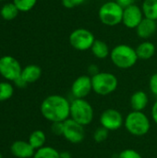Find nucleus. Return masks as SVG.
<instances>
[{
  "instance_id": "obj_1",
  "label": "nucleus",
  "mask_w": 157,
  "mask_h": 158,
  "mask_svg": "<svg viewBox=\"0 0 157 158\" xmlns=\"http://www.w3.org/2000/svg\"><path fill=\"white\" fill-rule=\"evenodd\" d=\"M41 113L48 121L64 122L70 117V102L59 94H52L41 104Z\"/></svg>"
},
{
  "instance_id": "obj_2",
  "label": "nucleus",
  "mask_w": 157,
  "mask_h": 158,
  "mask_svg": "<svg viewBox=\"0 0 157 158\" xmlns=\"http://www.w3.org/2000/svg\"><path fill=\"white\" fill-rule=\"evenodd\" d=\"M112 63L118 69H128L132 68L138 61L136 50L130 45L121 44L116 45L110 52Z\"/></svg>"
},
{
  "instance_id": "obj_3",
  "label": "nucleus",
  "mask_w": 157,
  "mask_h": 158,
  "mask_svg": "<svg viewBox=\"0 0 157 158\" xmlns=\"http://www.w3.org/2000/svg\"><path fill=\"white\" fill-rule=\"evenodd\" d=\"M124 126L128 132L135 137L146 135L151 129V121L143 111H131L124 120Z\"/></svg>"
},
{
  "instance_id": "obj_4",
  "label": "nucleus",
  "mask_w": 157,
  "mask_h": 158,
  "mask_svg": "<svg viewBox=\"0 0 157 158\" xmlns=\"http://www.w3.org/2000/svg\"><path fill=\"white\" fill-rule=\"evenodd\" d=\"M69 118L82 126H87L91 124L93 120V107L85 99H73L70 102Z\"/></svg>"
},
{
  "instance_id": "obj_5",
  "label": "nucleus",
  "mask_w": 157,
  "mask_h": 158,
  "mask_svg": "<svg viewBox=\"0 0 157 158\" xmlns=\"http://www.w3.org/2000/svg\"><path fill=\"white\" fill-rule=\"evenodd\" d=\"M93 91L101 96L113 94L118 86V80L116 75L110 72H98L92 77Z\"/></svg>"
},
{
  "instance_id": "obj_6",
  "label": "nucleus",
  "mask_w": 157,
  "mask_h": 158,
  "mask_svg": "<svg viewBox=\"0 0 157 158\" xmlns=\"http://www.w3.org/2000/svg\"><path fill=\"white\" fill-rule=\"evenodd\" d=\"M124 8L116 1H107L104 3L98 11L100 21L105 26L113 27L122 23Z\"/></svg>"
},
{
  "instance_id": "obj_7",
  "label": "nucleus",
  "mask_w": 157,
  "mask_h": 158,
  "mask_svg": "<svg viewBox=\"0 0 157 158\" xmlns=\"http://www.w3.org/2000/svg\"><path fill=\"white\" fill-rule=\"evenodd\" d=\"M70 45L78 51H86L91 49L95 38L93 33L85 28H78L69 35Z\"/></svg>"
},
{
  "instance_id": "obj_8",
  "label": "nucleus",
  "mask_w": 157,
  "mask_h": 158,
  "mask_svg": "<svg viewBox=\"0 0 157 158\" xmlns=\"http://www.w3.org/2000/svg\"><path fill=\"white\" fill-rule=\"evenodd\" d=\"M22 72L19 62L11 56H4L0 58V74L7 81H14Z\"/></svg>"
},
{
  "instance_id": "obj_9",
  "label": "nucleus",
  "mask_w": 157,
  "mask_h": 158,
  "mask_svg": "<svg viewBox=\"0 0 157 158\" xmlns=\"http://www.w3.org/2000/svg\"><path fill=\"white\" fill-rule=\"evenodd\" d=\"M124 118L122 114L114 108H107L100 115V125L109 131L119 130L124 125Z\"/></svg>"
},
{
  "instance_id": "obj_10",
  "label": "nucleus",
  "mask_w": 157,
  "mask_h": 158,
  "mask_svg": "<svg viewBox=\"0 0 157 158\" xmlns=\"http://www.w3.org/2000/svg\"><path fill=\"white\" fill-rule=\"evenodd\" d=\"M62 136L70 143L79 144L85 138L84 126L81 125L80 123L69 118L64 121V130Z\"/></svg>"
},
{
  "instance_id": "obj_11",
  "label": "nucleus",
  "mask_w": 157,
  "mask_h": 158,
  "mask_svg": "<svg viewBox=\"0 0 157 158\" xmlns=\"http://www.w3.org/2000/svg\"><path fill=\"white\" fill-rule=\"evenodd\" d=\"M70 91L74 99H85L93 91L92 77L89 75L79 76L72 82Z\"/></svg>"
},
{
  "instance_id": "obj_12",
  "label": "nucleus",
  "mask_w": 157,
  "mask_h": 158,
  "mask_svg": "<svg viewBox=\"0 0 157 158\" xmlns=\"http://www.w3.org/2000/svg\"><path fill=\"white\" fill-rule=\"evenodd\" d=\"M144 15L142 7L136 4L127 6L123 10L122 23L129 29H136L140 22L143 19Z\"/></svg>"
},
{
  "instance_id": "obj_13",
  "label": "nucleus",
  "mask_w": 157,
  "mask_h": 158,
  "mask_svg": "<svg viewBox=\"0 0 157 158\" xmlns=\"http://www.w3.org/2000/svg\"><path fill=\"white\" fill-rule=\"evenodd\" d=\"M10 151L14 156L18 158H31L33 156L35 149L30 144L29 142L16 141L12 143Z\"/></svg>"
},
{
  "instance_id": "obj_14",
  "label": "nucleus",
  "mask_w": 157,
  "mask_h": 158,
  "mask_svg": "<svg viewBox=\"0 0 157 158\" xmlns=\"http://www.w3.org/2000/svg\"><path fill=\"white\" fill-rule=\"evenodd\" d=\"M157 30L156 20L148 19V18H143V19L140 22V24L136 28V32L137 35L144 40L149 39L152 37Z\"/></svg>"
},
{
  "instance_id": "obj_15",
  "label": "nucleus",
  "mask_w": 157,
  "mask_h": 158,
  "mask_svg": "<svg viewBox=\"0 0 157 158\" xmlns=\"http://www.w3.org/2000/svg\"><path fill=\"white\" fill-rule=\"evenodd\" d=\"M130 104L133 111H143L149 104L148 94L144 91H137L130 96Z\"/></svg>"
},
{
  "instance_id": "obj_16",
  "label": "nucleus",
  "mask_w": 157,
  "mask_h": 158,
  "mask_svg": "<svg viewBox=\"0 0 157 158\" xmlns=\"http://www.w3.org/2000/svg\"><path fill=\"white\" fill-rule=\"evenodd\" d=\"M135 50H136V54L139 59L148 60L155 56L156 48H155V45L152 42L144 41L141 43Z\"/></svg>"
},
{
  "instance_id": "obj_17",
  "label": "nucleus",
  "mask_w": 157,
  "mask_h": 158,
  "mask_svg": "<svg viewBox=\"0 0 157 158\" xmlns=\"http://www.w3.org/2000/svg\"><path fill=\"white\" fill-rule=\"evenodd\" d=\"M42 75V69L37 65H29L22 69L21 77L27 83H32L35 82L40 79Z\"/></svg>"
},
{
  "instance_id": "obj_18",
  "label": "nucleus",
  "mask_w": 157,
  "mask_h": 158,
  "mask_svg": "<svg viewBox=\"0 0 157 158\" xmlns=\"http://www.w3.org/2000/svg\"><path fill=\"white\" fill-rule=\"evenodd\" d=\"M93 55L98 59H105L110 56L111 50L109 49L107 44L102 40H95L93 46L91 47Z\"/></svg>"
},
{
  "instance_id": "obj_19",
  "label": "nucleus",
  "mask_w": 157,
  "mask_h": 158,
  "mask_svg": "<svg viewBox=\"0 0 157 158\" xmlns=\"http://www.w3.org/2000/svg\"><path fill=\"white\" fill-rule=\"evenodd\" d=\"M28 142L35 150H38L44 146V143L46 142L45 133L41 130H36L31 133Z\"/></svg>"
},
{
  "instance_id": "obj_20",
  "label": "nucleus",
  "mask_w": 157,
  "mask_h": 158,
  "mask_svg": "<svg viewBox=\"0 0 157 158\" xmlns=\"http://www.w3.org/2000/svg\"><path fill=\"white\" fill-rule=\"evenodd\" d=\"M142 10L145 18L157 21V0H143Z\"/></svg>"
},
{
  "instance_id": "obj_21",
  "label": "nucleus",
  "mask_w": 157,
  "mask_h": 158,
  "mask_svg": "<svg viewBox=\"0 0 157 158\" xmlns=\"http://www.w3.org/2000/svg\"><path fill=\"white\" fill-rule=\"evenodd\" d=\"M32 158H60V152L51 146H43L35 151Z\"/></svg>"
},
{
  "instance_id": "obj_22",
  "label": "nucleus",
  "mask_w": 157,
  "mask_h": 158,
  "mask_svg": "<svg viewBox=\"0 0 157 158\" xmlns=\"http://www.w3.org/2000/svg\"><path fill=\"white\" fill-rule=\"evenodd\" d=\"M19 12V9L14 5V3H6L0 9V15L6 20L14 19L18 16Z\"/></svg>"
},
{
  "instance_id": "obj_23",
  "label": "nucleus",
  "mask_w": 157,
  "mask_h": 158,
  "mask_svg": "<svg viewBox=\"0 0 157 158\" xmlns=\"http://www.w3.org/2000/svg\"><path fill=\"white\" fill-rule=\"evenodd\" d=\"M14 88L7 81L0 82V102L8 100L13 95Z\"/></svg>"
},
{
  "instance_id": "obj_24",
  "label": "nucleus",
  "mask_w": 157,
  "mask_h": 158,
  "mask_svg": "<svg viewBox=\"0 0 157 158\" xmlns=\"http://www.w3.org/2000/svg\"><path fill=\"white\" fill-rule=\"evenodd\" d=\"M13 3L17 6L19 11L28 12L34 7L37 0H13Z\"/></svg>"
},
{
  "instance_id": "obj_25",
  "label": "nucleus",
  "mask_w": 157,
  "mask_h": 158,
  "mask_svg": "<svg viewBox=\"0 0 157 158\" xmlns=\"http://www.w3.org/2000/svg\"><path fill=\"white\" fill-rule=\"evenodd\" d=\"M108 135H109V131H107L104 127L100 126L99 128H97L93 131V139L96 143H104V142H105L107 140Z\"/></svg>"
},
{
  "instance_id": "obj_26",
  "label": "nucleus",
  "mask_w": 157,
  "mask_h": 158,
  "mask_svg": "<svg viewBox=\"0 0 157 158\" xmlns=\"http://www.w3.org/2000/svg\"><path fill=\"white\" fill-rule=\"evenodd\" d=\"M118 158H143V157L142 156V155H141L138 151H136V150H134V149H130V148H129V149H125V150L121 151V152L119 153V155H118Z\"/></svg>"
},
{
  "instance_id": "obj_27",
  "label": "nucleus",
  "mask_w": 157,
  "mask_h": 158,
  "mask_svg": "<svg viewBox=\"0 0 157 158\" xmlns=\"http://www.w3.org/2000/svg\"><path fill=\"white\" fill-rule=\"evenodd\" d=\"M64 130V122H53L51 126L52 132L56 136H62Z\"/></svg>"
},
{
  "instance_id": "obj_28",
  "label": "nucleus",
  "mask_w": 157,
  "mask_h": 158,
  "mask_svg": "<svg viewBox=\"0 0 157 158\" xmlns=\"http://www.w3.org/2000/svg\"><path fill=\"white\" fill-rule=\"evenodd\" d=\"M149 88L151 93L157 97V72L151 76L149 80Z\"/></svg>"
},
{
  "instance_id": "obj_29",
  "label": "nucleus",
  "mask_w": 157,
  "mask_h": 158,
  "mask_svg": "<svg viewBox=\"0 0 157 158\" xmlns=\"http://www.w3.org/2000/svg\"><path fill=\"white\" fill-rule=\"evenodd\" d=\"M85 0H62V5L66 8H74L80 5H81Z\"/></svg>"
},
{
  "instance_id": "obj_30",
  "label": "nucleus",
  "mask_w": 157,
  "mask_h": 158,
  "mask_svg": "<svg viewBox=\"0 0 157 158\" xmlns=\"http://www.w3.org/2000/svg\"><path fill=\"white\" fill-rule=\"evenodd\" d=\"M151 117H152L153 121L157 125V99L156 101L154 103L153 106H152V109H151Z\"/></svg>"
},
{
  "instance_id": "obj_31",
  "label": "nucleus",
  "mask_w": 157,
  "mask_h": 158,
  "mask_svg": "<svg viewBox=\"0 0 157 158\" xmlns=\"http://www.w3.org/2000/svg\"><path fill=\"white\" fill-rule=\"evenodd\" d=\"M98 72H100L99 71V69H98V67L96 66V65H90L89 67H88V73H89V76H91V77H93V76H94L95 74H97Z\"/></svg>"
},
{
  "instance_id": "obj_32",
  "label": "nucleus",
  "mask_w": 157,
  "mask_h": 158,
  "mask_svg": "<svg viewBox=\"0 0 157 158\" xmlns=\"http://www.w3.org/2000/svg\"><path fill=\"white\" fill-rule=\"evenodd\" d=\"M119 6H121L123 8L127 7V6H130V5H133L134 4V0H115Z\"/></svg>"
},
{
  "instance_id": "obj_33",
  "label": "nucleus",
  "mask_w": 157,
  "mask_h": 158,
  "mask_svg": "<svg viewBox=\"0 0 157 158\" xmlns=\"http://www.w3.org/2000/svg\"><path fill=\"white\" fill-rule=\"evenodd\" d=\"M14 83L16 84V86L17 87H19V88H24L28 83L22 79V77L21 76H19L18 79H16L15 81H14Z\"/></svg>"
},
{
  "instance_id": "obj_34",
  "label": "nucleus",
  "mask_w": 157,
  "mask_h": 158,
  "mask_svg": "<svg viewBox=\"0 0 157 158\" xmlns=\"http://www.w3.org/2000/svg\"><path fill=\"white\" fill-rule=\"evenodd\" d=\"M60 158H72V156L68 151H62L60 152Z\"/></svg>"
},
{
  "instance_id": "obj_35",
  "label": "nucleus",
  "mask_w": 157,
  "mask_h": 158,
  "mask_svg": "<svg viewBox=\"0 0 157 158\" xmlns=\"http://www.w3.org/2000/svg\"><path fill=\"white\" fill-rule=\"evenodd\" d=\"M0 158H3V156H2V155H1V153H0Z\"/></svg>"
},
{
  "instance_id": "obj_36",
  "label": "nucleus",
  "mask_w": 157,
  "mask_h": 158,
  "mask_svg": "<svg viewBox=\"0 0 157 158\" xmlns=\"http://www.w3.org/2000/svg\"><path fill=\"white\" fill-rule=\"evenodd\" d=\"M1 1H3V0H0V2H1Z\"/></svg>"
}]
</instances>
